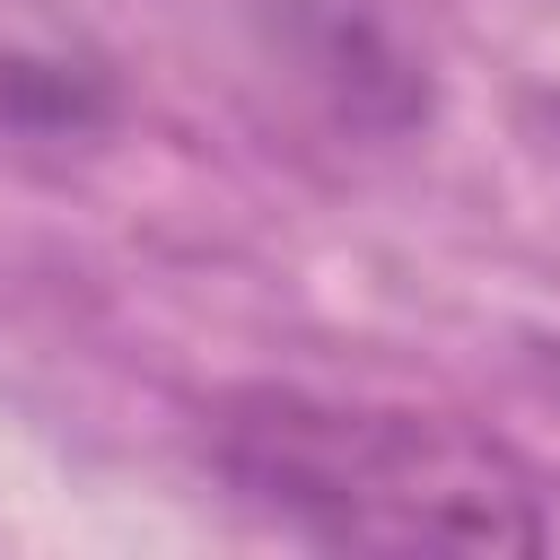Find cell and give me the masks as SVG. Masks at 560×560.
I'll list each match as a JSON object with an SVG mask.
<instances>
[{
  "instance_id": "6da1fadb",
  "label": "cell",
  "mask_w": 560,
  "mask_h": 560,
  "mask_svg": "<svg viewBox=\"0 0 560 560\" xmlns=\"http://www.w3.org/2000/svg\"><path fill=\"white\" fill-rule=\"evenodd\" d=\"M201 455L219 490L324 551H542L551 499L508 438L446 411L341 402L306 385L219 394Z\"/></svg>"
},
{
  "instance_id": "7a4b0ae2",
  "label": "cell",
  "mask_w": 560,
  "mask_h": 560,
  "mask_svg": "<svg viewBox=\"0 0 560 560\" xmlns=\"http://www.w3.org/2000/svg\"><path fill=\"white\" fill-rule=\"evenodd\" d=\"M0 105L44 122V131H88L105 114V79L96 70H61V61H0Z\"/></svg>"
}]
</instances>
